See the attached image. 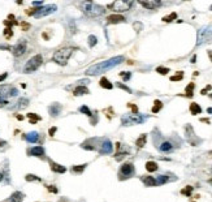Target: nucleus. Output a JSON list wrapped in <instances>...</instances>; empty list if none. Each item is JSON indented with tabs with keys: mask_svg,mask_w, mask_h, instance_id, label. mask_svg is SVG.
<instances>
[{
	"mask_svg": "<svg viewBox=\"0 0 212 202\" xmlns=\"http://www.w3.org/2000/svg\"><path fill=\"white\" fill-rule=\"evenodd\" d=\"M121 61H124V56H116V58H112L110 60H105V61L98 63V64L92 65V67H90L87 69L86 74L87 76H96V74L103 73V72H107L113 67H116V65H119Z\"/></svg>",
	"mask_w": 212,
	"mask_h": 202,
	"instance_id": "f257e3e1",
	"label": "nucleus"
},
{
	"mask_svg": "<svg viewBox=\"0 0 212 202\" xmlns=\"http://www.w3.org/2000/svg\"><path fill=\"white\" fill-rule=\"evenodd\" d=\"M80 7L82 8L83 13L89 17H99V16H102V14H104V12H105L104 7H102V5H99V4H95V3H92V1H83L80 4Z\"/></svg>",
	"mask_w": 212,
	"mask_h": 202,
	"instance_id": "f03ea898",
	"label": "nucleus"
},
{
	"mask_svg": "<svg viewBox=\"0 0 212 202\" xmlns=\"http://www.w3.org/2000/svg\"><path fill=\"white\" fill-rule=\"evenodd\" d=\"M73 54V48H69V47H65V48H60L57 50L52 56V60L55 63H57L59 65H65L68 63L69 58L72 56Z\"/></svg>",
	"mask_w": 212,
	"mask_h": 202,
	"instance_id": "7ed1b4c3",
	"label": "nucleus"
},
{
	"mask_svg": "<svg viewBox=\"0 0 212 202\" xmlns=\"http://www.w3.org/2000/svg\"><path fill=\"white\" fill-rule=\"evenodd\" d=\"M42 63H43V58H42L41 54L33 56V58L25 64V67H23V73H31V72L37 71V69L42 65Z\"/></svg>",
	"mask_w": 212,
	"mask_h": 202,
	"instance_id": "20e7f679",
	"label": "nucleus"
},
{
	"mask_svg": "<svg viewBox=\"0 0 212 202\" xmlns=\"http://www.w3.org/2000/svg\"><path fill=\"white\" fill-rule=\"evenodd\" d=\"M212 39V26H203L198 31V42L196 46H201L203 43H207L208 41Z\"/></svg>",
	"mask_w": 212,
	"mask_h": 202,
	"instance_id": "39448f33",
	"label": "nucleus"
},
{
	"mask_svg": "<svg viewBox=\"0 0 212 202\" xmlns=\"http://www.w3.org/2000/svg\"><path fill=\"white\" fill-rule=\"evenodd\" d=\"M56 9H57V7L55 4L43 5V7L38 8V9H34V12H33V16H34L35 19H41V17H44V16H48V14L55 13Z\"/></svg>",
	"mask_w": 212,
	"mask_h": 202,
	"instance_id": "423d86ee",
	"label": "nucleus"
},
{
	"mask_svg": "<svg viewBox=\"0 0 212 202\" xmlns=\"http://www.w3.org/2000/svg\"><path fill=\"white\" fill-rule=\"evenodd\" d=\"M133 3L132 1H122V0H117V1L112 3V4L108 5V8L115 12H117V13H121V12H126L130 9V7H132Z\"/></svg>",
	"mask_w": 212,
	"mask_h": 202,
	"instance_id": "0eeeda50",
	"label": "nucleus"
},
{
	"mask_svg": "<svg viewBox=\"0 0 212 202\" xmlns=\"http://www.w3.org/2000/svg\"><path fill=\"white\" fill-rule=\"evenodd\" d=\"M135 172V168H134V164L132 163H125L121 166L120 168V172H119V177L120 180H125V179H129L130 176H133Z\"/></svg>",
	"mask_w": 212,
	"mask_h": 202,
	"instance_id": "6e6552de",
	"label": "nucleus"
},
{
	"mask_svg": "<svg viewBox=\"0 0 212 202\" xmlns=\"http://www.w3.org/2000/svg\"><path fill=\"white\" fill-rule=\"evenodd\" d=\"M144 119L142 116L137 115V113H133V115H124L121 117V123L122 125H134V124H141L143 123Z\"/></svg>",
	"mask_w": 212,
	"mask_h": 202,
	"instance_id": "1a4fd4ad",
	"label": "nucleus"
},
{
	"mask_svg": "<svg viewBox=\"0 0 212 202\" xmlns=\"http://www.w3.org/2000/svg\"><path fill=\"white\" fill-rule=\"evenodd\" d=\"M18 90L13 86H0V99H5L7 101L8 96H17Z\"/></svg>",
	"mask_w": 212,
	"mask_h": 202,
	"instance_id": "9d476101",
	"label": "nucleus"
},
{
	"mask_svg": "<svg viewBox=\"0 0 212 202\" xmlns=\"http://www.w3.org/2000/svg\"><path fill=\"white\" fill-rule=\"evenodd\" d=\"M186 140H187V142L191 145V146H196V145L201 142V140H199V138L195 136V133H194V129L191 128V125H190V124L186 125Z\"/></svg>",
	"mask_w": 212,
	"mask_h": 202,
	"instance_id": "9b49d317",
	"label": "nucleus"
},
{
	"mask_svg": "<svg viewBox=\"0 0 212 202\" xmlns=\"http://www.w3.org/2000/svg\"><path fill=\"white\" fill-rule=\"evenodd\" d=\"M25 52H26V42L25 41H20L16 46L12 48V54H13V56H16V58L23 55Z\"/></svg>",
	"mask_w": 212,
	"mask_h": 202,
	"instance_id": "f8f14e48",
	"label": "nucleus"
},
{
	"mask_svg": "<svg viewBox=\"0 0 212 202\" xmlns=\"http://www.w3.org/2000/svg\"><path fill=\"white\" fill-rule=\"evenodd\" d=\"M112 151H113V145H112V142L110 140H104L103 143L100 145L99 153H100L102 155H105V154H111Z\"/></svg>",
	"mask_w": 212,
	"mask_h": 202,
	"instance_id": "ddd939ff",
	"label": "nucleus"
},
{
	"mask_svg": "<svg viewBox=\"0 0 212 202\" xmlns=\"http://www.w3.org/2000/svg\"><path fill=\"white\" fill-rule=\"evenodd\" d=\"M139 4L142 5V7L147 8V9H155V8L160 7L161 5V1H155V0H150V1H139Z\"/></svg>",
	"mask_w": 212,
	"mask_h": 202,
	"instance_id": "4468645a",
	"label": "nucleus"
},
{
	"mask_svg": "<svg viewBox=\"0 0 212 202\" xmlns=\"http://www.w3.org/2000/svg\"><path fill=\"white\" fill-rule=\"evenodd\" d=\"M108 24H119V22H124L125 21V17L122 14H111V16L107 17Z\"/></svg>",
	"mask_w": 212,
	"mask_h": 202,
	"instance_id": "2eb2a0df",
	"label": "nucleus"
},
{
	"mask_svg": "<svg viewBox=\"0 0 212 202\" xmlns=\"http://www.w3.org/2000/svg\"><path fill=\"white\" fill-rule=\"evenodd\" d=\"M50 166H51V170H52L53 172H57V173H65L66 172V167H64V166H61V164H57L52 161L50 162Z\"/></svg>",
	"mask_w": 212,
	"mask_h": 202,
	"instance_id": "dca6fc26",
	"label": "nucleus"
},
{
	"mask_svg": "<svg viewBox=\"0 0 212 202\" xmlns=\"http://www.w3.org/2000/svg\"><path fill=\"white\" fill-rule=\"evenodd\" d=\"M23 198H25V196H23L22 192H14L13 194L9 197L8 202H22Z\"/></svg>",
	"mask_w": 212,
	"mask_h": 202,
	"instance_id": "f3484780",
	"label": "nucleus"
},
{
	"mask_svg": "<svg viewBox=\"0 0 212 202\" xmlns=\"http://www.w3.org/2000/svg\"><path fill=\"white\" fill-rule=\"evenodd\" d=\"M25 140L28 141V142L30 143H35V142H38V140H39V134H38V132H30V133H28L25 136Z\"/></svg>",
	"mask_w": 212,
	"mask_h": 202,
	"instance_id": "a211bd4d",
	"label": "nucleus"
},
{
	"mask_svg": "<svg viewBox=\"0 0 212 202\" xmlns=\"http://www.w3.org/2000/svg\"><path fill=\"white\" fill-rule=\"evenodd\" d=\"M29 154L34 155V156H42V155H44V149L42 146H34L33 149L29 150Z\"/></svg>",
	"mask_w": 212,
	"mask_h": 202,
	"instance_id": "6ab92c4d",
	"label": "nucleus"
},
{
	"mask_svg": "<svg viewBox=\"0 0 212 202\" xmlns=\"http://www.w3.org/2000/svg\"><path fill=\"white\" fill-rule=\"evenodd\" d=\"M73 94H74L75 96H80V95H86V94H90V91H89V89H87L86 86H77V87L74 89Z\"/></svg>",
	"mask_w": 212,
	"mask_h": 202,
	"instance_id": "aec40b11",
	"label": "nucleus"
},
{
	"mask_svg": "<svg viewBox=\"0 0 212 202\" xmlns=\"http://www.w3.org/2000/svg\"><path fill=\"white\" fill-rule=\"evenodd\" d=\"M61 106L60 104H57V103H55V104H51L50 107H48V111H50V113L52 116H57L60 113V111H61Z\"/></svg>",
	"mask_w": 212,
	"mask_h": 202,
	"instance_id": "412c9836",
	"label": "nucleus"
},
{
	"mask_svg": "<svg viewBox=\"0 0 212 202\" xmlns=\"http://www.w3.org/2000/svg\"><path fill=\"white\" fill-rule=\"evenodd\" d=\"M142 181L147 186H154L156 185V179L152 176H142Z\"/></svg>",
	"mask_w": 212,
	"mask_h": 202,
	"instance_id": "4be33fe9",
	"label": "nucleus"
},
{
	"mask_svg": "<svg viewBox=\"0 0 212 202\" xmlns=\"http://www.w3.org/2000/svg\"><path fill=\"white\" fill-rule=\"evenodd\" d=\"M172 149H173V145L169 142V141H165V142H163V143L159 146V150H160V151H163V153L171 151Z\"/></svg>",
	"mask_w": 212,
	"mask_h": 202,
	"instance_id": "5701e85b",
	"label": "nucleus"
},
{
	"mask_svg": "<svg viewBox=\"0 0 212 202\" xmlns=\"http://www.w3.org/2000/svg\"><path fill=\"white\" fill-rule=\"evenodd\" d=\"M190 112H191L193 115H199V113L202 112V108L198 103H191L190 104Z\"/></svg>",
	"mask_w": 212,
	"mask_h": 202,
	"instance_id": "b1692460",
	"label": "nucleus"
},
{
	"mask_svg": "<svg viewBox=\"0 0 212 202\" xmlns=\"http://www.w3.org/2000/svg\"><path fill=\"white\" fill-rule=\"evenodd\" d=\"M146 141H147V134H142L141 137L135 141V145H137L138 147H143L144 145H146Z\"/></svg>",
	"mask_w": 212,
	"mask_h": 202,
	"instance_id": "393cba45",
	"label": "nucleus"
},
{
	"mask_svg": "<svg viewBox=\"0 0 212 202\" xmlns=\"http://www.w3.org/2000/svg\"><path fill=\"white\" fill-rule=\"evenodd\" d=\"M146 170L148 171V172H155V171L157 170V164L155 163V162H152V161L147 162L146 163Z\"/></svg>",
	"mask_w": 212,
	"mask_h": 202,
	"instance_id": "a878e982",
	"label": "nucleus"
},
{
	"mask_svg": "<svg viewBox=\"0 0 212 202\" xmlns=\"http://www.w3.org/2000/svg\"><path fill=\"white\" fill-rule=\"evenodd\" d=\"M161 108H163V103L159 101V99H156V101L154 102V107H152V110L151 111H152V113H157Z\"/></svg>",
	"mask_w": 212,
	"mask_h": 202,
	"instance_id": "bb28decb",
	"label": "nucleus"
},
{
	"mask_svg": "<svg viewBox=\"0 0 212 202\" xmlns=\"http://www.w3.org/2000/svg\"><path fill=\"white\" fill-rule=\"evenodd\" d=\"M99 84H100V86H102V87H104V89H108V90L113 87V85H112V84H111L110 81H108L105 77H103L102 80H100V82H99Z\"/></svg>",
	"mask_w": 212,
	"mask_h": 202,
	"instance_id": "cd10ccee",
	"label": "nucleus"
},
{
	"mask_svg": "<svg viewBox=\"0 0 212 202\" xmlns=\"http://www.w3.org/2000/svg\"><path fill=\"white\" fill-rule=\"evenodd\" d=\"M87 164H81V166H73V168H72V171H73L74 173H82L83 170L86 168Z\"/></svg>",
	"mask_w": 212,
	"mask_h": 202,
	"instance_id": "c85d7f7f",
	"label": "nucleus"
},
{
	"mask_svg": "<svg viewBox=\"0 0 212 202\" xmlns=\"http://www.w3.org/2000/svg\"><path fill=\"white\" fill-rule=\"evenodd\" d=\"M176 19H177V13L173 12V13H171V14H168V16L163 17V21H164V22H172V21L176 20Z\"/></svg>",
	"mask_w": 212,
	"mask_h": 202,
	"instance_id": "c756f323",
	"label": "nucleus"
},
{
	"mask_svg": "<svg viewBox=\"0 0 212 202\" xmlns=\"http://www.w3.org/2000/svg\"><path fill=\"white\" fill-rule=\"evenodd\" d=\"M17 104H18L17 108H25L26 106H29V99L28 98H21Z\"/></svg>",
	"mask_w": 212,
	"mask_h": 202,
	"instance_id": "7c9ffc66",
	"label": "nucleus"
},
{
	"mask_svg": "<svg viewBox=\"0 0 212 202\" xmlns=\"http://www.w3.org/2000/svg\"><path fill=\"white\" fill-rule=\"evenodd\" d=\"M194 87H195V85H194L193 82L187 85V87H186V96H187V98H191V96H193V94H194V93H193Z\"/></svg>",
	"mask_w": 212,
	"mask_h": 202,
	"instance_id": "2f4dec72",
	"label": "nucleus"
},
{
	"mask_svg": "<svg viewBox=\"0 0 212 202\" xmlns=\"http://www.w3.org/2000/svg\"><path fill=\"white\" fill-rule=\"evenodd\" d=\"M25 179H26V181H41V177H38V176H35V175H31V173H29V175H26L25 176Z\"/></svg>",
	"mask_w": 212,
	"mask_h": 202,
	"instance_id": "473e14b6",
	"label": "nucleus"
},
{
	"mask_svg": "<svg viewBox=\"0 0 212 202\" xmlns=\"http://www.w3.org/2000/svg\"><path fill=\"white\" fill-rule=\"evenodd\" d=\"M28 117L30 119V123H31V124H35L38 120H41V116L35 115V113H28Z\"/></svg>",
	"mask_w": 212,
	"mask_h": 202,
	"instance_id": "72a5a7b5",
	"label": "nucleus"
},
{
	"mask_svg": "<svg viewBox=\"0 0 212 202\" xmlns=\"http://www.w3.org/2000/svg\"><path fill=\"white\" fill-rule=\"evenodd\" d=\"M96 43H98V38H96L95 35L91 34V35L89 37V46H90V47H94Z\"/></svg>",
	"mask_w": 212,
	"mask_h": 202,
	"instance_id": "f704fd0d",
	"label": "nucleus"
},
{
	"mask_svg": "<svg viewBox=\"0 0 212 202\" xmlns=\"http://www.w3.org/2000/svg\"><path fill=\"white\" fill-rule=\"evenodd\" d=\"M191 192H193V186H186V188H184L182 191H181V194H184V196H187L189 197L190 194H191Z\"/></svg>",
	"mask_w": 212,
	"mask_h": 202,
	"instance_id": "c9c22d12",
	"label": "nucleus"
},
{
	"mask_svg": "<svg viewBox=\"0 0 212 202\" xmlns=\"http://www.w3.org/2000/svg\"><path fill=\"white\" fill-rule=\"evenodd\" d=\"M156 72L160 74H166L169 73V68H165V67H157L156 68Z\"/></svg>",
	"mask_w": 212,
	"mask_h": 202,
	"instance_id": "e433bc0d",
	"label": "nucleus"
},
{
	"mask_svg": "<svg viewBox=\"0 0 212 202\" xmlns=\"http://www.w3.org/2000/svg\"><path fill=\"white\" fill-rule=\"evenodd\" d=\"M120 76H121V78H122L124 81H129L130 77H132V73H129V72H121Z\"/></svg>",
	"mask_w": 212,
	"mask_h": 202,
	"instance_id": "4c0bfd02",
	"label": "nucleus"
},
{
	"mask_svg": "<svg viewBox=\"0 0 212 202\" xmlns=\"http://www.w3.org/2000/svg\"><path fill=\"white\" fill-rule=\"evenodd\" d=\"M80 112H82V113H86L87 116H92V112H91V111H90V110H89V108H87L86 106H82V107H81V108H80Z\"/></svg>",
	"mask_w": 212,
	"mask_h": 202,
	"instance_id": "58836bf2",
	"label": "nucleus"
},
{
	"mask_svg": "<svg viewBox=\"0 0 212 202\" xmlns=\"http://www.w3.org/2000/svg\"><path fill=\"white\" fill-rule=\"evenodd\" d=\"M182 78H184V73H182V72H178V74L171 77V81H181Z\"/></svg>",
	"mask_w": 212,
	"mask_h": 202,
	"instance_id": "ea45409f",
	"label": "nucleus"
},
{
	"mask_svg": "<svg viewBox=\"0 0 212 202\" xmlns=\"http://www.w3.org/2000/svg\"><path fill=\"white\" fill-rule=\"evenodd\" d=\"M47 189H48V191H50L51 193H55V194H56V193H59V189H57L55 185H48Z\"/></svg>",
	"mask_w": 212,
	"mask_h": 202,
	"instance_id": "a19ab883",
	"label": "nucleus"
},
{
	"mask_svg": "<svg viewBox=\"0 0 212 202\" xmlns=\"http://www.w3.org/2000/svg\"><path fill=\"white\" fill-rule=\"evenodd\" d=\"M128 107H129L130 110L133 111V113H138V107L135 106V104H133V103H129V104H128Z\"/></svg>",
	"mask_w": 212,
	"mask_h": 202,
	"instance_id": "79ce46f5",
	"label": "nucleus"
},
{
	"mask_svg": "<svg viewBox=\"0 0 212 202\" xmlns=\"http://www.w3.org/2000/svg\"><path fill=\"white\" fill-rule=\"evenodd\" d=\"M12 34H13V33H12L11 28H7V29L4 30V35H5V38H11V37H12Z\"/></svg>",
	"mask_w": 212,
	"mask_h": 202,
	"instance_id": "37998d69",
	"label": "nucleus"
},
{
	"mask_svg": "<svg viewBox=\"0 0 212 202\" xmlns=\"http://www.w3.org/2000/svg\"><path fill=\"white\" fill-rule=\"evenodd\" d=\"M117 87H120V89H122V90H126V91H128V93H132V90H130L128 86L122 85V84H117Z\"/></svg>",
	"mask_w": 212,
	"mask_h": 202,
	"instance_id": "c03bdc74",
	"label": "nucleus"
},
{
	"mask_svg": "<svg viewBox=\"0 0 212 202\" xmlns=\"http://www.w3.org/2000/svg\"><path fill=\"white\" fill-rule=\"evenodd\" d=\"M5 104H8V101H5V99H0V107H4Z\"/></svg>",
	"mask_w": 212,
	"mask_h": 202,
	"instance_id": "a18cd8bd",
	"label": "nucleus"
},
{
	"mask_svg": "<svg viewBox=\"0 0 212 202\" xmlns=\"http://www.w3.org/2000/svg\"><path fill=\"white\" fill-rule=\"evenodd\" d=\"M56 131H57V128H56V126H53V128H51V129H50V136H53V134L56 133Z\"/></svg>",
	"mask_w": 212,
	"mask_h": 202,
	"instance_id": "49530a36",
	"label": "nucleus"
},
{
	"mask_svg": "<svg viewBox=\"0 0 212 202\" xmlns=\"http://www.w3.org/2000/svg\"><path fill=\"white\" fill-rule=\"evenodd\" d=\"M7 77H8V73H3V74H0V82H1V81H4Z\"/></svg>",
	"mask_w": 212,
	"mask_h": 202,
	"instance_id": "de8ad7c7",
	"label": "nucleus"
},
{
	"mask_svg": "<svg viewBox=\"0 0 212 202\" xmlns=\"http://www.w3.org/2000/svg\"><path fill=\"white\" fill-rule=\"evenodd\" d=\"M210 89H211V86H210V85H208L207 87H206V89H203V90H202V91H201V94H203V95H204V94H206V93H207V90H210Z\"/></svg>",
	"mask_w": 212,
	"mask_h": 202,
	"instance_id": "09e8293b",
	"label": "nucleus"
},
{
	"mask_svg": "<svg viewBox=\"0 0 212 202\" xmlns=\"http://www.w3.org/2000/svg\"><path fill=\"white\" fill-rule=\"evenodd\" d=\"M89 82V80H82V81H78V84H81L80 86H83V84H87Z\"/></svg>",
	"mask_w": 212,
	"mask_h": 202,
	"instance_id": "8fccbe9b",
	"label": "nucleus"
},
{
	"mask_svg": "<svg viewBox=\"0 0 212 202\" xmlns=\"http://www.w3.org/2000/svg\"><path fill=\"white\" fill-rule=\"evenodd\" d=\"M1 48L3 50H9V46H5V44L4 46H1V44H0V50H1Z\"/></svg>",
	"mask_w": 212,
	"mask_h": 202,
	"instance_id": "3c124183",
	"label": "nucleus"
},
{
	"mask_svg": "<svg viewBox=\"0 0 212 202\" xmlns=\"http://www.w3.org/2000/svg\"><path fill=\"white\" fill-rule=\"evenodd\" d=\"M201 121H202V123H207V124H210V120H208V119H201Z\"/></svg>",
	"mask_w": 212,
	"mask_h": 202,
	"instance_id": "603ef678",
	"label": "nucleus"
},
{
	"mask_svg": "<svg viewBox=\"0 0 212 202\" xmlns=\"http://www.w3.org/2000/svg\"><path fill=\"white\" fill-rule=\"evenodd\" d=\"M42 4H43L42 1H34L33 3V5H42Z\"/></svg>",
	"mask_w": 212,
	"mask_h": 202,
	"instance_id": "864d4df0",
	"label": "nucleus"
},
{
	"mask_svg": "<svg viewBox=\"0 0 212 202\" xmlns=\"http://www.w3.org/2000/svg\"><path fill=\"white\" fill-rule=\"evenodd\" d=\"M208 56H210V59H211V61H212V51H211V50L208 51Z\"/></svg>",
	"mask_w": 212,
	"mask_h": 202,
	"instance_id": "5fc2aeb1",
	"label": "nucleus"
},
{
	"mask_svg": "<svg viewBox=\"0 0 212 202\" xmlns=\"http://www.w3.org/2000/svg\"><path fill=\"white\" fill-rule=\"evenodd\" d=\"M16 117H17L18 120H23V116H21V115H16Z\"/></svg>",
	"mask_w": 212,
	"mask_h": 202,
	"instance_id": "6e6d98bb",
	"label": "nucleus"
},
{
	"mask_svg": "<svg viewBox=\"0 0 212 202\" xmlns=\"http://www.w3.org/2000/svg\"><path fill=\"white\" fill-rule=\"evenodd\" d=\"M207 112H208V113H212V107H211V108H207Z\"/></svg>",
	"mask_w": 212,
	"mask_h": 202,
	"instance_id": "4d7b16f0",
	"label": "nucleus"
},
{
	"mask_svg": "<svg viewBox=\"0 0 212 202\" xmlns=\"http://www.w3.org/2000/svg\"><path fill=\"white\" fill-rule=\"evenodd\" d=\"M195 59H196L195 56H193V58H191V63H195Z\"/></svg>",
	"mask_w": 212,
	"mask_h": 202,
	"instance_id": "13d9d810",
	"label": "nucleus"
},
{
	"mask_svg": "<svg viewBox=\"0 0 212 202\" xmlns=\"http://www.w3.org/2000/svg\"><path fill=\"white\" fill-rule=\"evenodd\" d=\"M3 145H5L4 141H0V146H3Z\"/></svg>",
	"mask_w": 212,
	"mask_h": 202,
	"instance_id": "bf43d9fd",
	"label": "nucleus"
},
{
	"mask_svg": "<svg viewBox=\"0 0 212 202\" xmlns=\"http://www.w3.org/2000/svg\"><path fill=\"white\" fill-rule=\"evenodd\" d=\"M208 184H210V185L212 186V179H210V180H208Z\"/></svg>",
	"mask_w": 212,
	"mask_h": 202,
	"instance_id": "052dcab7",
	"label": "nucleus"
},
{
	"mask_svg": "<svg viewBox=\"0 0 212 202\" xmlns=\"http://www.w3.org/2000/svg\"><path fill=\"white\" fill-rule=\"evenodd\" d=\"M1 180H3V175L0 173V181H1Z\"/></svg>",
	"mask_w": 212,
	"mask_h": 202,
	"instance_id": "680f3d73",
	"label": "nucleus"
},
{
	"mask_svg": "<svg viewBox=\"0 0 212 202\" xmlns=\"http://www.w3.org/2000/svg\"><path fill=\"white\" fill-rule=\"evenodd\" d=\"M210 155H212V150H211V151H210Z\"/></svg>",
	"mask_w": 212,
	"mask_h": 202,
	"instance_id": "e2e57ef3",
	"label": "nucleus"
},
{
	"mask_svg": "<svg viewBox=\"0 0 212 202\" xmlns=\"http://www.w3.org/2000/svg\"><path fill=\"white\" fill-rule=\"evenodd\" d=\"M211 11H212V5H211Z\"/></svg>",
	"mask_w": 212,
	"mask_h": 202,
	"instance_id": "0e129e2a",
	"label": "nucleus"
},
{
	"mask_svg": "<svg viewBox=\"0 0 212 202\" xmlns=\"http://www.w3.org/2000/svg\"><path fill=\"white\" fill-rule=\"evenodd\" d=\"M211 172H212V168H211Z\"/></svg>",
	"mask_w": 212,
	"mask_h": 202,
	"instance_id": "69168bd1",
	"label": "nucleus"
}]
</instances>
